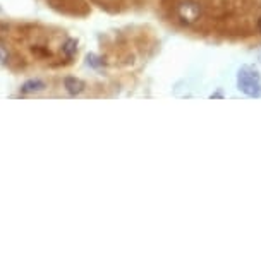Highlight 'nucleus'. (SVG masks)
I'll return each mask as SVG.
<instances>
[{
  "mask_svg": "<svg viewBox=\"0 0 261 262\" xmlns=\"http://www.w3.org/2000/svg\"><path fill=\"white\" fill-rule=\"evenodd\" d=\"M239 90L251 98L261 96V77L253 66H243L237 72Z\"/></svg>",
  "mask_w": 261,
  "mask_h": 262,
  "instance_id": "1",
  "label": "nucleus"
},
{
  "mask_svg": "<svg viewBox=\"0 0 261 262\" xmlns=\"http://www.w3.org/2000/svg\"><path fill=\"white\" fill-rule=\"evenodd\" d=\"M177 16L182 19V23L191 24L199 17V6L193 0H184L177 6Z\"/></svg>",
  "mask_w": 261,
  "mask_h": 262,
  "instance_id": "2",
  "label": "nucleus"
},
{
  "mask_svg": "<svg viewBox=\"0 0 261 262\" xmlns=\"http://www.w3.org/2000/svg\"><path fill=\"white\" fill-rule=\"evenodd\" d=\"M64 88L71 96H77L86 90V84L77 77H66L64 79Z\"/></svg>",
  "mask_w": 261,
  "mask_h": 262,
  "instance_id": "3",
  "label": "nucleus"
},
{
  "mask_svg": "<svg viewBox=\"0 0 261 262\" xmlns=\"http://www.w3.org/2000/svg\"><path fill=\"white\" fill-rule=\"evenodd\" d=\"M47 84L42 81V79H29L21 86V93L24 95H34V93H42L45 91Z\"/></svg>",
  "mask_w": 261,
  "mask_h": 262,
  "instance_id": "4",
  "label": "nucleus"
},
{
  "mask_svg": "<svg viewBox=\"0 0 261 262\" xmlns=\"http://www.w3.org/2000/svg\"><path fill=\"white\" fill-rule=\"evenodd\" d=\"M76 52H77V43H76V39H72V38L66 39V43L62 45V55H64V57H67V58H72L74 55H76Z\"/></svg>",
  "mask_w": 261,
  "mask_h": 262,
  "instance_id": "5",
  "label": "nucleus"
},
{
  "mask_svg": "<svg viewBox=\"0 0 261 262\" xmlns=\"http://www.w3.org/2000/svg\"><path fill=\"white\" fill-rule=\"evenodd\" d=\"M86 62H88V66H91V67H95V69H98V67L102 66L100 58H98L96 55H93V53H90V55L86 57Z\"/></svg>",
  "mask_w": 261,
  "mask_h": 262,
  "instance_id": "6",
  "label": "nucleus"
},
{
  "mask_svg": "<svg viewBox=\"0 0 261 262\" xmlns=\"http://www.w3.org/2000/svg\"><path fill=\"white\" fill-rule=\"evenodd\" d=\"M0 62H2V63L9 62V52H7V48L4 45H0Z\"/></svg>",
  "mask_w": 261,
  "mask_h": 262,
  "instance_id": "7",
  "label": "nucleus"
},
{
  "mask_svg": "<svg viewBox=\"0 0 261 262\" xmlns=\"http://www.w3.org/2000/svg\"><path fill=\"white\" fill-rule=\"evenodd\" d=\"M258 29H259V33H261V19H258Z\"/></svg>",
  "mask_w": 261,
  "mask_h": 262,
  "instance_id": "8",
  "label": "nucleus"
}]
</instances>
